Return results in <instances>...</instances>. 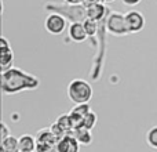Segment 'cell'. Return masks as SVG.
<instances>
[{"instance_id": "15", "label": "cell", "mask_w": 157, "mask_h": 152, "mask_svg": "<svg viewBox=\"0 0 157 152\" xmlns=\"http://www.w3.org/2000/svg\"><path fill=\"white\" fill-rule=\"evenodd\" d=\"M146 142L150 148L157 150V126H152L146 133Z\"/></svg>"}, {"instance_id": "3", "label": "cell", "mask_w": 157, "mask_h": 152, "mask_svg": "<svg viewBox=\"0 0 157 152\" xmlns=\"http://www.w3.org/2000/svg\"><path fill=\"white\" fill-rule=\"evenodd\" d=\"M106 29L113 36H127L130 35L125 22V14L120 11H113L106 18Z\"/></svg>"}, {"instance_id": "1", "label": "cell", "mask_w": 157, "mask_h": 152, "mask_svg": "<svg viewBox=\"0 0 157 152\" xmlns=\"http://www.w3.org/2000/svg\"><path fill=\"white\" fill-rule=\"evenodd\" d=\"M40 86L37 76L30 75L19 68H11L2 71V91L6 95H14L26 90H36Z\"/></svg>"}, {"instance_id": "23", "label": "cell", "mask_w": 157, "mask_h": 152, "mask_svg": "<svg viewBox=\"0 0 157 152\" xmlns=\"http://www.w3.org/2000/svg\"><path fill=\"white\" fill-rule=\"evenodd\" d=\"M21 152H35V151H21Z\"/></svg>"}, {"instance_id": "13", "label": "cell", "mask_w": 157, "mask_h": 152, "mask_svg": "<svg viewBox=\"0 0 157 152\" xmlns=\"http://www.w3.org/2000/svg\"><path fill=\"white\" fill-rule=\"evenodd\" d=\"M14 62V51L11 49H6V50H0V66L2 71L11 68Z\"/></svg>"}, {"instance_id": "2", "label": "cell", "mask_w": 157, "mask_h": 152, "mask_svg": "<svg viewBox=\"0 0 157 152\" xmlns=\"http://www.w3.org/2000/svg\"><path fill=\"white\" fill-rule=\"evenodd\" d=\"M66 94L75 105L76 104H86L91 101L92 95H94V89H92L91 83H88L84 79L77 78L69 82Z\"/></svg>"}, {"instance_id": "21", "label": "cell", "mask_w": 157, "mask_h": 152, "mask_svg": "<svg viewBox=\"0 0 157 152\" xmlns=\"http://www.w3.org/2000/svg\"><path fill=\"white\" fill-rule=\"evenodd\" d=\"M142 0H121V3L124 6H128V7H134V6H138Z\"/></svg>"}, {"instance_id": "16", "label": "cell", "mask_w": 157, "mask_h": 152, "mask_svg": "<svg viewBox=\"0 0 157 152\" xmlns=\"http://www.w3.org/2000/svg\"><path fill=\"white\" fill-rule=\"evenodd\" d=\"M97 122H98V116L95 112L90 111L87 114V116L84 118V122H83V127L88 129V130H92V129L97 126Z\"/></svg>"}, {"instance_id": "20", "label": "cell", "mask_w": 157, "mask_h": 152, "mask_svg": "<svg viewBox=\"0 0 157 152\" xmlns=\"http://www.w3.org/2000/svg\"><path fill=\"white\" fill-rule=\"evenodd\" d=\"M0 129H2V131H0V138L2 140H4V138H7V137L11 136V130L8 129V126L6 125L4 122L0 123Z\"/></svg>"}, {"instance_id": "8", "label": "cell", "mask_w": 157, "mask_h": 152, "mask_svg": "<svg viewBox=\"0 0 157 152\" xmlns=\"http://www.w3.org/2000/svg\"><path fill=\"white\" fill-rule=\"evenodd\" d=\"M36 141L37 142H41V144H48V145H54L57 144L58 138L55 137V134L52 133V130L50 127H44V129H40V130L36 133Z\"/></svg>"}, {"instance_id": "18", "label": "cell", "mask_w": 157, "mask_h": 152, "mask_svg": "<svg viewBox=\"0 0 157 152\" xmlns=\"http://www.w3.org/2000/svg\"><path fill=\"white\" fill-rule=\"evenodd\" d=\"M50 129H51V130H52V133L55 134V137H57L58 140H59V138H62V137H65L66 134H68L65 130H63L62 127H61L59 125H58L57 122H54V123H52V125L50 126Z\"/></svg>"}, {"instance_id": "22", "label": "cell", "mask_w": 157, "mask_h": 152, "mask_svg": "<svg viewBox=\"0 0 157 152\" xmlns=\"http://www.w3.org/2000/svg\"><path fill=\"white\" fill-rule=\"evenodd\" d=\"M81 2H83V0H65V3H68V4H72V6L80 4Z\"/></svg>"}, {"instance_id": "14", "label": "cell", "mask_w": 157, "mask_h": 152, "mask_svg": "<svg viewBox=\"0 0 157 152\" xmlns=\"http://www.w3.org/2000/svg\"><path fill=\"white\" fill-rule=\"evenodd\" d=\"M55 122H57L58 125H59L61 127H62L68 134L72 133V131L75 130L73 120H72L71 114H62V115H59V116H58V119L55 120Z\"/></svg>"}, {"instance_id": "6", "label": "cell", "mask_w": 157, "mask_h": 152, "mask_svg": "<svg viewBox=\"0 0 157 152\" xmlns=\"http://www.w3.org/2000/svg\"><path fill=\"white\" fill-rule=\"evenodd\" d=\"M55 152H80V142L76 140L73 133H69L57 141Z\"/></svg>"}, {"instance_id": "5", "label": "cell", "mask_w": 157, "mask_h": 152, "mask_svg": "<svg viewBox=\"0 0 157 152\" xmlns=\"http://www.w3.org/2000/svg\"><path fill=\"white\" fill-rule=\"evenodd\" d=\"M125 22H127V28L130 35H135L144 30L145 28V17L141 11L138 10H130L125 13Z\"/></svg>"}, {"instance_id": "17", "label": "cell", "mask_w": 157, "mask_h": 152, "mask_svg": "<svg viewBox=\"0 0 157 152\" xmlns=\"http://www.w3.org/2000/svg\"><path fill=\"white\" fill-rule=\"evenodd\" d=\"M83 24H84V28H86V30H87V35H88V36L97 35V30H98V24H97V21L87 18L86 21L83 22Z\"/></svg>"}, {"instance_id": "19", "label": "cell", "mask_w": 157, "mask_h": 152, "mask_svg": "<svg viewBox=\"0 0 157 152\" xmlns=\"http://www.w3.org/2000/svg\"><path fill=\"white\" fill-rule=\"evenodd\" d=\"M35 152H55V147H54V145H48V144H41V142H37Z\"/></svg>"}, {"instance_id": "4", "label": "cell", "mask_w": 157, "mask_h": 152, "mask_svg": "<svg viewBox=\"0 0 157 152\" xmlns=\"http://www.w3.org/2000/svg\"><path fill=\"white\" fill-rule=\"evenodd\" d=\"M66 26H68V21L62 14L51 13L44 19V28L50 35H61L66 30Z\"/></svg>"}, {"instance_id": "7", "label": "cell", "mask_w": 157, "mask_h": 152, "mask_svg": "<svg viewBox=\"0 0 157 152\" xmlns=\"http://www.w3.org/2000/svg\"><path fill=\"white\" fill-rule=\"evenodd\" d=\"M68 36L72 42L75 43H83V42L87 40L88 35H87V30L84 28L83 22H72L71 25L68 26Z\"/></svg>"}, {"instance_id": "11", "label": "cell", "mask_w": 157, "mask_h": 152, "mask_svg": "<svg viewBox=\"0 0 157 152\" xmlns=\"http://www.w3.org/2000/svg\"><path fill=\"white\" fill-rule=\"evenodd\" d=\"M2 152H21L18 138L11 134L10 137L2 140Z\"/></svg>"}, {"instance_id": "12", "label": "cell", "mask_w": 157, "mask_h": 152, "mask_svg": "<svg viewBox=\"0 0 157 152\" xmlns=\"http://www.w3.org/2000/svg\"><path fill=\"white\" fill-rule=\"evenodd\" d=\"M19 141V148L21 151H35L37 141H36V137L30 136V134H22L18 138Z\"/></svg>"}, {"instance_id": "9", "label": "cell", "mask_w": 157, "mask_h": 152, "mask_svg": "<svg viewBox=\"0 0 157 152\" xmlns=\"http://www.w3.org/2000/svg\"><path fill=\"white\" fill-rule=\"evenodd\" d=\"M105 11H106V8H105V6L103 4H99V3H92V4H90L88 6V8L86 10V15H87V18H90V19H94V21H101V19L105 17Z\"/></svg>"}, {"instance_id": "10", "label": "cell", "mask_w": 157, "mask_h": 152, "mask_svg": "<svg viewBox=\"0 0 157 152\" xmlns=\"http://www.w3.org/2000/svg\"><path fill=\"white\" fill-rule=\"evenodd\" d=\"M72 133L76 137L77 141L80 142V145H84V147L91 145V142H92L91 130H88V129H86V127H77V129H75Z\"/></svg>"}]
</instances>
